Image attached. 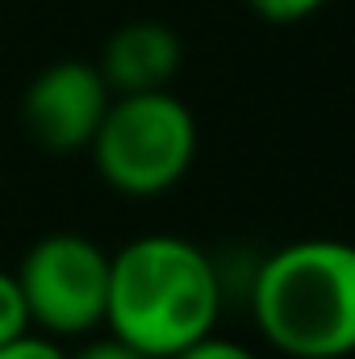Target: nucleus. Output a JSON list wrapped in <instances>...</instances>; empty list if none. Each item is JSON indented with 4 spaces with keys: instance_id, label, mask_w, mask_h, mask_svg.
Listing matches in <instances>:
<instances>
[{
    "instance_id": "423d86ee",
    "label": "nucleus",
    "mask_w": 355,
    "mask_h": 359,
    "mask_svg": "<svg viewBox=\"0 0 355 359\" xmlns=\"http://www.w3.org/2000/svg\"><path fill=\"white\" fill-rule=\"evenodd\" d=\"M180 63H184V46L176 29H168L163 21H126L105 42V55L96 67L113 96H121V92L168 88L176 80Z\"/></svg>"
},
{
    "instance_id": "1a4fd4ad",
    "label": "nucleus",
    "mask_w": 355,
    "mask_h": 359,
    "mask_svg": "<svg viewBox=\"0 0 355 359\" xmlns=\"http://www.w3.org/2000/svg\"><path fill=\"white\" fill-rule=\"evenodd\" d=\"M172 359H260L251 347L243 343H230V339H217V334H205L196 343H188L184 351H176Z\"/></svg>"
},
{
    "instance_id": "6e6552de",
    "label": "nucleus",
    "mask_w": 355,
    "mask_h": 359,
    "mask_svg": "<svg viewBox=\"0 0 355 359\" xmlns=\"http://www.w3.org/2000/svg\"><path fill=\"white\" fill-rule=\"evenodd\" d=\"M264 21L272 25H293V21H305V17H314L326 0H247Z\"/></svg>"
},
{
    "instance_id": "9b49d317",
    "label": "nucleus",
    "mask_w": 355,
    "mask_h": 359,
    "mask_svg": "<svg viewBox=\"0 0 355 359\" xmlns=\"http://www.w3.org/2000/svg\"><path fill=\"white\" fill-rule=\"evenodd\" d=\"M67 359H151V355H142V351L130 347L126 339L109 334V339H96V343H88V347H80L76 355H67Z\"/></svg>"
},
{
    "instance_id": "20e7f679",
    "label": "nucleus",
    "mask_w": 355,
    "mask_h": 359,
    "mask_svg": "<svg viewBox=\"0 0 355 359\" xmlns=\"http://www.w3.org/2000/svg\"><path fill=\"white\" fill-rule=\"evenodd\" d=\"M17 284L34 326L59 339H76L105 322L109 255L84 234L59 230L38 238L25 251L17 268Z\"/></svg>"
},
{
    "instance_id": "0eeeda50",
    "label": "nucleus",
    "mask_w": 355,
    "mask_h": 359,
    "mask_svg": "<svg viewBox=\"0 0 355 359\" xmlns=\"http://www.w3.org/2000/svg\"><path fill=\"white\" fill-rule=\"evenodd\" d=\"M29 309H25V297H21V284H17V271H0V347L29 334Z\"/></svg>"
},
{
    "instance_id": "f257e3e1",
    "label": "nucleus",
    "mask_w": 355,
    "mask_h": 359,
    "mask_svg": "<svg viewBox=\"0 0 355 359\" xmlns=\"http://www.w3.org/2000/svg\"><path fill=\"white\" fill-rule=\"evenodd\" d=\"M222 276L213 259L176 234H142L109 255L105 326L151 359H172L213 334Z\"/></svg>"
},
{
    "instance_id": "39448f33",
    "label": "nucleus",
    "mask_w": 355,
    "mask_h": 359,
    "mask_svg": "<svg viewBox=\"0 0 355 359\" xmlns=\"http://www.w3.org/2000/svg\"><path fill=\"white\" fill-rule=\"evenodd\" d=\"M109 100H113V88L105 84L96 63L63 59L34 76L21 100V121L42 151L76 155V151H88Z\"/></svg>"
},
{
    "instance_id": "9d476101",
    "label": "nucleus",
    "mask_w": 355,
    "mask_h": 359,
    "mask_svg": "<svg viewBox=\"0 0 355 359\" xmlns=\"http://www.w3.org/2000/svg\"><path fill=\"white\" fill-rule=\"evenodd\" d=\"M0 359H67V351H59L51 339L21 334V339H13V343L0 347Z\"/></svg>"
},
{
    "instance_id": "f03ea898",
    "label": "nucleus",
    "mask_w": 355,
    "mask_h": 359,
    "mask_svg": "<svg viewBox=\"0 0 355 359\" xmlns=\"http://www.w3.org/2000/svg\"><path fill=\"white\" fill-rule=\"evenodd\" d=\"M251 313L288 359L355 355V243L301 238L272 251L251 280Z\"/></svg>"
},
{
    "instance_id": "7ed1b4c3",
    "label": "nucleus",
    "mask_w": 355,
    "mask_h": 359,
    "mask_svg": "<svg viewBox=\"0 0 355 359\" xmlns=\"http://www.w3.org/2000/svg\"><path fill=\"white\" fill-rule=\"evenodd\" d=\"M88 151L113 192L159 196L176 188L196 159V121L172 88L121 92L109 100Z\"/></svg>"
}]
</instances>
